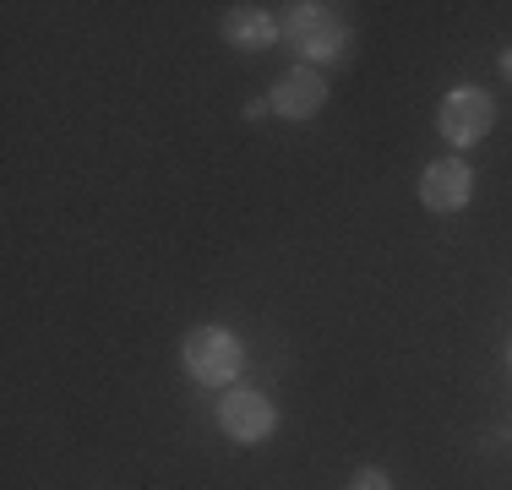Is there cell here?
<instances>
[{
	"mask_svg": "<svg viewBox=\"0 0 512 490\" xmlns=\"http://www.w3.org/2000/svg\"><path fill=\"white\" fill-rule=\"evenodd\" d=\"M502 77H507V82H512V44H507V49H502Z\"/></svg>",
	"mask_w": 512,
	"mask_h": 490,
	"instance_id": "30bf717a",
	"label": "cell"
},
{
	"mask_svg": "<svg viewBox=\"0 0 512 490\" xmlns=\"http://www.w3.org/2000/svg\"><path fill=\"white\" fill-rule=\"evenodd\" d=\"M267 104H273L278 120H311V115H322V104H327V71L289 66L284 77L267 88Z\"/></svg>",
	"mask_w": 512,
	"mask_h": 490,
	"instance_id": "8992f818",
	"label": "cell"
},
{
	"mask_svg": "<svg viewBox=\"0 0 512 490\" xmlns=\"http://www.w3.org/2000/svg\"><path fill=\"white\" fill-rule=\"evenodd\" d=\"M262 115H273V104H267V98H251V104H246V120H262Z\"/></svg>",
	"mask_w": 512,
	"mask_h": 490,
	"instance_id": "9c48e42d",
	"label": "cell"
},
{
	"mask_svg": "<svg viewBox=\"0 0 512 490\" xmlns=\"http://www.w3.org/2000/svg\"><path fill=\"white\" fill-rule=\"evenodd\" d=\"M469 202H474V169H469V158L447 153V158H431V164L420 169V207H425V213L453 218Z\"/></svg>",
	"mask_w": 512,
	"mask_h": 490,
	"instance_id": "5b68a950",
	"label": "cell"
},
{
	"mask_svg": "<svg viewBox=\"0 0 512 490\" xmlns=\"http://www.w3.org/2000/svg\"><path fill=\"white\" fill-rule=\"evenodd\" d=\"M349 490H393V474L376 469V463H365V469L349 474Z\"/></svg>",
	"mask_w": 512,
	"mask_h": 490,
	"instance_id": "ba28073f",
	"label": "cell"
},
{
	"mask_svg": "<svg viewBox=\"0 0 512 490\" xmlns=\"http://www.w3.org/2000/svg\"><path fill=\"white\" fill-rule=\"evenodd\" d=\"M507 371H512V338H507Z\"/></svg>",
	"mask_w": 512,
	"mask_h": 490,
	"instance_id": "8fae6325",
	"label": "cell"
},
{
	"mask_svg": "<svg viewBox=\"0 0 512 490\" xmlns=\"http://www.w3.org/2000/svg\"><path fill=\"white\" fill-rule=\"evenodd\" d=\"M278 28H284V39L300 49V55H311V66H338V60H349V22L338 17V6H322V0H300V6H284V17H278Z\"/></svg>",
	"mask_w": 512,
	"mask_h": 490,
	"instance_id": "6da1fadb",
	"label": "cell"
},
{
	"mask_svg": "<svg viewBox=\"0 0 512 490\" xmlns=\"http://www.w3.org/2000/svg\"><path fill=\"white\" fill-rule=\"evenodd\" d=\"M491 126H496V98L485 88H453L436 104V137L453 153H469L474 142H485Z\"/></svg>",
	"mask_w": 512,
	"mask_h": 490,
	"instance_id": "3957f363",
	"label": "cell"
},
{
	"mask_svg": "<svg viewBox=\"0 0 512 490\" xmlns=\"http://www.w3.org/2000/svg\"><path fill=\"white\" fill-rule=\"evenodd\" d=\"M213 420L218 431L229 441H240V447H256V441H267L278 431V409L267 392H251V387H229L224 398L213 403Z\"/></svg>",
	"mask_w": 512,
	"mask_h": 490,
	"instance_id": "277c9868",
	"label": "cell"
},
{
	"mask_svg": "<svg viewBox=\"0 0 512 490\" xmlns=\"http://www.w3.org/2000/svg\"><path fill=\"white\" fill-rule=\"evenodd\" d=\"M180 365L197 387H235V376L246 371V343H240L229 327H191L180 338Z\"/></svg>",
	"mask_w": 512,
	"mask_h": 490,
	"instance_id": "7a4b0ae2",
	"label": "cell"
},
{
	"mask_svg": "<svg viewBox=\"0 0 512 490\" xmlns=\"http://www.w3.org/2000/svg\"><path fill=\"white\" fill-rule=\"evenodd\" d=\"M218 33H224V44L235 49H273L278 39H284V28H278V17L267 6H229L224 22H218Z\"/></svg>",
	"mask_w": 512,
	"mask_h": 490,
	"instance_id": "52a82bcc",
	"label": "cell"
}]
</instances>
